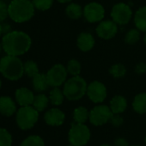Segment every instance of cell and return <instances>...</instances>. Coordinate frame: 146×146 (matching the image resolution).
<instances>
[{
    "mask_svg": "<svg viewBox=\"0 0 146 146\" xmlns=\"http://www.w3.org/2000/svg\"><path fill=\"white\" fill-rule=\"evenodd\" d=\"M3 50L8 55L20 56L26 53L31 47L30 36L23 31H11L2 38Z\"/></svg>",
    "mask_w": 146,
    "mask_h": 146,
    "instance_id": "1",
    "label": "cell"
},
{
    "mask_svg": "<svg viewBox=\"0 0 146 146\" xmlns=\"http://www.w3.org/2000/svg\"><path fill=\"white\" fill-rule=\"evenodd\" d=\"M35 9L31 0H12L8 5L9 17L13 22L23 23L34 17Z\"/></svg>",
    "mask_w": 146,
    "mask_h": 146,
    "instance_id": "2",
    "label": "cell"
},
{
    "mask_svg": "<svg viewBox=\"0 0 146 146\" xmlns=\"http://www.w3.org/2000/svg\"><path fill=\"white\" fill-rule=\"evenodd\" d=\"M0 73L8 80L17 81L24 74V64L17 56L7 54L0 59Z\"/></svg>",
    "mask_w": 146,
    "mask_h": 146,
    "instance_id": "3",
    "label": "cell"
},
{
    "mask_svg": "<svg viewBox=\"0 0 146 146\" xmlns=\"http://www.w3.org/2000/svg\"><path fill=\"white\" fill-rule=\"evenodd\" d=\"M87 88L88 84L83 78L79 76H73L64 83L63 93L64 97L68 100L78 101L86 94Z\"/></svg>",
    "mask_w": 146,
    "mask_h": 146,
    "instance_id": "4",
    "label": "cell"
},
{
    "mask_svg": "<svg viewBox=\"0 0 146 146\" xmlns=\"http://www.w3.org/2000/svg\"><path fill=\"white\" fill-rule=\"evenodd\" d=\"M39 119V111L34 107H22L17 113V123L22 130L32 128Z\"/></svg>",
    "mask_w": 146,
    "mask_h": 146,
    "instance_id": "5",
    "label": "cell"
},
{
    "mask_svg": "<svg viewBox=\"0 0 146 146\" xmlns=\"http://www.w3.org/2000/svg\"><path fill=\"white\" fill-rule=\"evenodd\" d=\"M68 138L72 145L84 146L90 138V131L84 124L75 122L71 124Z\"/></svg>",
    "mask_w": 146,
    "mask_h": 146,
    "instance_id": "6",
    "label": "cell"
},
{
    "mask_svg": "<svg viewBox=\"0 0 146 146\" xmlns=\"http://www.w3.org/2000/svg\"><path fill=\"white\" fill-rule=\"evenodd\" d=\"M67 74L68 72L66 68L61 64H57L47 71L46 75L50 86L59 87L65 83Z\"/></svg>",
    "mask_w": 146,
    "mask_h": 146,
    "instance_id": "7",
    "label": "cell"
},
{
    "mask_svg": "<svg viewBox=\"0 0 146 146\" xmlns=\"http://www.w3.org/2000/svg\"><path fill=\"white\" fill-rule=\"evenodd\" d=\"M132 16V11L129 5L125 3L116 4L111 11V17L114 23L119 25L127 24Z\"/></svg>",
    "mask_w": 146,
    "mask_h": 146,
    "instance_id": "8",
    "label": "cell"
},
{
    "mask_svg": "<svg viewBox=\"0 0 146 146\" xmlns=\"http://www.w3.org/2000/svg\"><path fill=\"white\" fill-rule=\"evenodd\" d=\"M112 114L110 108L106 105H99L90 111V120L94 125H102L110 120Z\"/></svg>",
    "mask_w": 146,
    "mask_h": 146,
    "instance_id": "9",
    "label": "cell"
},
{
    "mask_svg": "<svg viewBox=\"0 0 146 146\" xmlns=\"http://www.w3.org/2000/svg\"><path fill=\"white\" fill-rule=\"evenodd\" d=\"M105 10L103 6L96 2L88 4L84 9V16L85 19L91 23L101 22L104 18Z\"/></svg>",
    "mask_w": 146,
    "mask_h": 146,
    "instance_id": "10",
    "label": "cell"
},
{
    "mask_svg": "<svg viewBox=\"0 0 146 146\" xmlns=\"http://www.w3.org/2000/svg\"><path fill=\"white\" fill-rule=\"evenodd\" d=\"M86 94L93 102L100 103L107 97V89L102 83L94 81L88 85Z\"/></svg>",
    "mask_w": 146,
    "mask_h": 146,
    "instance_id": "11",
    "label": "cell"
},
{
    "mask_svg": "<svg viewBox=\"0 0 146 146\" xmlns=\"http://www.w3.org/2000/svg\"><path fill=\"white\" fill-rule=\"evenodd\" d=\"M118 31L117 23L113 21H102L96 28L97 35L104 40H109L115 36Z\"/></svg>",
    "mask_w": 146,
    "mask_h": 146,
    "instance_id": "12",
    "label": "cell"
},
{
    "mask_svg": "<svg viewBox=\"0 0 146 146\" xmlns=\"http://www.w3.org/2000/svg\"><path fill=\"white\" fill-rule=\"evenodd\" d=\"M64 113L58 108H52L48 110L44 115V119L46 123L49 125L53 126L62 125L64 121Z\"/></svg>",
    "mask_w": 146,
    "mask_h": 146,
    "instance_id": "13",
    "label": "cell"
},
{
    "mask_svg": "<svg viewBox=\"0 0 146 146\" xmlns=\"http://www.w3.org/2000/svg\"><path fill=\"white\" fill-rule=\"evenodd\" d=\"M16 100L21 107L31 106L35 100L34 93L27 88H20L16 91Z\"/></svg>",
    "mask_w": 146,
    "mask_h": 146,
    "instance_id": "14",
    "label": "cell"
},
{
    "mask_svg": "<svg viewBox=\"0 0 146 146\" xmlns=\"http://www.w3.org/2000/svg\"><path fill=\"white\" fill-rule=\"evenodd\" d=\"M17 111L15 102L10 96L0 97V113L5 116H11Z\"/></svg>",
    "mask_w": 146,
    "mask_h": 146,
    "instance_id": "15",
    "label": "cell"
},
{
    "mask_svg": "<svg viewBox=\"0 0 146 146\" xmlns=\"http://www.w3.org/2000/svg\"><path fill=\"white\" fill-rule=\"evenodd\" d=\"M77 44L78 48L83 52H89L95 46V38L90 33L84 32L81 33L77 40Z\"/></svg>",
    "mask_w": 146,
    "mask_h": 146,
    "instance_id": "16",
    "label": "cell"
},
{
    "mask_svg": "<svg viewBox=\"0 0 146 146\" xmlns=\"http://www.w3.org/2000/svg\"><path fill=\"white\" fill-rule=\"evenodd\" d=\"M32 84L33 88L35 91L38 92H43L48 89L50 86L47 81V78L46 74H42V73H38L35 77L32 78Z\"/></svg>",
    "mask_w": 146,
    "mask_h": 146,
    "instance_id": "17",
    "label": "cell"
},
{
    "mask_svg": "<svg viewBox=\"0 0 146 146\" xmlns=\"http://www.w3.org/2000/svg\"><path fill=\"white\" fill-rule=\"evenodd\" d=\"M127 107V102L122 96H115L110 102V109L113 113H121Z\"/></svg>",
    "mask_w": 146,
    "mask_h": 146,
    "instance_id": "18",
    "label": "cell"
},
{
    "mask_svg": "<svg viewBox=\"0 0 146 146\" xmlns=\"http://www.w3.org/2000/svg\"><path fill=\"white\" fill-rule=\"evenodd\" d=\"M136 28L142 32H146V6L138 9L134 16Z\"/></svg>",
    "mask_w": 146,
    "mask_h": 146,
    "instance_id": "19",
    "label": "cell"
},
{
    "mask_svg": "<svg viewBox=\"0 0 146 146\" xmlns=\"http://www.w3.org/2000/svg\"><path fill=\"white\" fill-rule=\"evenodd\" d=\"M132 108L135 112L140 114L146 113V93H140L135 96Z\"/></svg>",
    "mask_w": 146,
    "mask_h": 146,
    "instance_id": "20",
    "label": "cell"
},
{
    "mask_svg": "<svg viewBox=\"0 0 146 146\" xmlns=\"http://www.w3.org/2000/svg\"><path fill=\"white\" fill-rule=\"evenodd\" d=\"M65 12H66V15L70 19H79L84 12H83V9L82 7L78 5V4H74V3H72V4H70L66 10H65Z\"/></svg>",
    "mask_w": 146,
    "mask_h": 146,
    "instance_id": "21",
    "label": "cell"
},
{
    "mask_svg": "<svg viewBox=\"0 0 146 146\" xmlns=\"http://www.w3.org/2000/svg\"><path fill=\"white\" fill-rule=\"evenodd\" d=\"M88 118H90V113L86 108L84 107H78L74 110L73 113V119L76 123L84 124Z\"/></svg>",
    "mask_w": 146,
    "mask_h": 146,
    "instance_id": "22",
    "label": "cell"
},
{
    "mask_svg": "<svg viewBox=\"0 0 146 146\" xmlns=\"http://www.w3.org/2000/svg\"><path fill=\"white\" fill-rule=\"evenodd\" d=\"M49 99L48 97L44 94H39L36 96H35V100L33 102V107L39 112H42L45 110L48 105Z\"/></svg>",
    "mask_w": 146,
    "mask_h": 146,
    "instance_id": "23",
    "label": "cell"
},
{
    "mask_svg": "<svg viewBox=\"0 0 146 146\" xmlns=\"http://www.w3.org/2000/svg\"><path fill=\"white\" fill-rule=\"evenodd\" d=\"M64 97V93L58 87H54V89H52L50 91L49 100H50V102H51V103L52 105H55V106L61 105L63 103Z\"/></svg>",
    "mask_w": 146,
    "mask_h": 146,
    "instance_id": "24",
    "label": "cell"
},
{
    "mask_svg": "<svg viewBox=\"0 0 146 146\" xmlns=\"http://www.w3.org/2000/svg\"><path fill=\"white\" fill-rule=\"evenodd\" d=\"M24 73L29 78L35 77L39 73V67L36 62L33 60H28L24 63Z\"/></svg>",
    "mask_w": 146,
    "mask_h": 146,
    "instance_id": "25",
    "label": "cell"
},
{
    "mask_svg": "<svg viewBox=\"0 0 146 146\" xmlns=\"http://www.w3.org/2000/svg\"><path fill=\"white\" fill-rule=\"evenodd\" d=\"M20 146H45V143L40 137L37 135H32L24 139Z\"/></svg>",
    "mask_w": 146,
    "mask_h": 146,
    "instance_id": "26",
    "label": "cell"
},
{
    "mask_svg": "<svg viewBox=\"0 0 146 146\" xmlns=\"http://www.w3.org/2000/svg\"><path fill=\"white\" fill-rule=\"evenodd\" d=\"M66 70L71 76H79L81 72V64L77 59H71L68 62Z\"/></svg>",
    "mask_w": 146,
    "mask_h": 146,
    "instance_id": "27",
    "label": "cell"
},
{
    "mask_svg": "<svg viewBox=\"0 0 146 146\" xmlns=\"http://www.w3.org/2000/svg\"><path fill=\"white\" fill-rule=\"evenodd\" d=\"M109 72L113 78H119L125 76V74L126 73V68L122 64H115L110 67Z\"/></svg>",
    "mask_w": 146,
    "mask_h": 146,
    "instance_id": "28",
    "label": "cell"
},
{
    "mask_svg": "<svg viewBox=\"0 0 146 146\" xmlns=\"http://www.w3.org/2000/svg\"><path fill=\"white\" fill-rule=\"evenodd\" d=\"M12 137L5 128H0V146H11Z\"/></svg>",
    "mask_w": 146,
    "mask_h": 146,
    "instance_id": "29",
    "label": "cell"
},
{
    "mask_svg": "<svg viewBox=\"0 0 146 146\" xmlns=\"http://www.w3.org/2000/svg\"><path fill=\"white\" fill-rule=\"evenodd\" d=\"M32 3L35 9L44 11L49 10L52 7L53 0H32Z\"/></svg>",
    "mask_w": 146,
    "mask_h": 146,
    "instance_id": "30",
    "label": "cell"
},
{
    "mask_svg": "<svg viewBox=\"0 0 146 146\" xmlns=\"http://www.w3.org/2000/svg\"><path fill=\"white\" fill-rule=\"evenodd\" d=\"M139 38H140L139 30L136 29H130L126 33L125 37V41L127 44L132 45V44H135L139 40Z\"/></svg>",
    "mask_w": 146,
    "mask_h": 146,
    "instance_id": "31",
    "label": "cell"
},
{
    "mask_svg": "<svg viewBox=\"0 0 146 146\" xmlns=\"http://www.w3.org/2000/svg\"><path fill=\"white\" fill-rule=\"evenodd\" d=\"M7 17H9L8 5L3 0H0V23L5 21L7 18Z\"/></svg>",
    "mask_w": 146,
    "mask_h": 146,
    "instance_id": "32",
    "label": "cell"
},
{
    "mask_svg": "<svg viewBox=\"0 0 146 146\" xmlns=\"http://www.w3.org/2000/svg\"><path fill=\"white\" fill-rule=\"evenodd\" d=\"M109 121L113 125L118 127L123 124V118L119 115V113H113Z\"/></svg>",
    "mask_w": 146,
    "mask_h": 146,
    "instance_id": "33",
    "label": "cell"
},
{
    "mask_svg": "<svg viewBox=\"0 0 146 146\" xmlns=\"http://www.w3.org/2000/svg\"><path fill=\"white\" fill-rule=\"evenodd\" d=\"M114 146H128V142L122 137L116 138L114 141Z\"/></svg>",
    "mask_w": 146,
    "mask_h": 146,
    "instance_id": "34",
    "label": "cell"
},
{
    "mask_svg": "<svg viewBox=\"0 0 146 146\" xmlns=\"http://www.w3.org/2000/svg\"><path fill=\"white\" fill-rule=\"evenodd\" d=\"M146 71V64L143 63H140L139 64L137 65L136 67V72L137 73H143Z\"/></svg>",
    "mask_w": 146,
    "mask_h": 146,
    "instance_id": "35",
    "label": "cell"
},
{
    "mask_svg": "<svg viewBox=\"0 0 146 146\" xmlns=\"http://www.w3.org/2000/svg\"><path fill=\"white\" fill-rule=\"evenodd\" d=\"M2 27H3V34H8L11 32V26L8 24V23H5V24H2Z\"/></svg>",
    "mask_w": 146,
    "mask_h": 146,
    "instance_id": "36",
    "label": "cell"
},
{
    "mask_svg": "<svg viewBox=\"0 0 146 146\" xmlns=\"http://www.w3.org/2000/svg\"><path fill=\"white\" fill-rule=\"evenodd\" d=\"M57 1H58L61 4H65V3H69L70 1H71V0H57Z\"/></svg>",
    "mask_w": 146,
    "mask_h": 146,
    "instance_id": "37",
    "label": "cell"
},
{
    "mask_svg": "<svg viewBox=\"0 0 146 146\" xmlns=\"http://www.w3.org/2000/svg\"><path fill=\"white\" fill-rule=\"evenodd\" d=\"M3 34V27H2V23H0V36Z\"/></svg>",
    "mask_w": 146,
    "mask_h": 146,
    "instance_id": "38",
    "label": "cell"
},
{
    "mask_svg": "<svg viewBox=\"0 0 146 146\" xmlns=\"http://www.w3.org/2000/svg\"><path fill=\"white\" fill-rule=\"evenodd\" d=\"M2 50H3V46H2V43H0V53H1Z\"/></svg>",
    "mask_w": 146,
    "mask_h": 146,
    "instance_id": "39",
    "label": "cell"
},
{
    "mask_svg": "<svg viewBox=\"0 0 146 146\" xmlns=\"http://www.w3.org/2000/svg\"><path fill=\"white\" fill-rule=\"evenodd\" d=\"M143 41H144V43L146 44V35H145L144 37H143Z\"/></svg>",
    "mask_w": 146,
    "mask_h": 146,
    "instance_id": "40",
    "label": "cell"
},
{
    "mask_svg": "<svg viewBox=\"0 0 146 146\" xmlns=\"http://www.w3.org/2000/svg\"><path fill=\"white\" fill-rule=\"evenodd\" d=\"M1 86H2V81L0 79V89H1Z\"/></svg>",
    "mask_w": 146,
    "mask_h": 146,
    "instance_id": "41",
    "label": "cell"
},
{
    "mask_svg": "<svg viewBox=\"0 0 146 146\" xmlns=\"http://www.w3.org/2000/svg\"><path fill=\"white\" fill-rule=\"evenodd\" d=\"M101 146H110V145H108V144H102V145H101Z\"/></svg>",
    "mask_w": 146,
    "mask_h": 146,
    "instance_id": "42",
    "label": "cell"
},
{
    "mask_svg": "<svg viewBox=\"0 0 146 146\" xmlns=\"http://www.w3.org/2000/svg\"><path fill=\"white\" fill-rule=\"evenodd\" d=\"M67 146H74V145H72V144H71V145H67Z\"/></svg>",
    "mask_w": 146,
    "mask_h": 146,
    "instance_id": "43",
    "label": "cell"
},
{
    "mask_svg": "<svg viewBox=\"0 0 146 146\" xmlns=\"http://www.w3.org/2000/svg\"><path fill=\"white\" fill-rule=\"evenodd\" d=\"M145 143H146V137H145Z\"/></svg>",
    "mask_w": 146,
    "mask_h": 146,
    "instance_id": "44",
    "label": "cell"
},
{
    "mask_svg": "<svg viewBox=\"0 0 146 146\" xmlns=\"http://www.w3.org/2000/svg\"><path fill=\"white\" fill-rule=\"evenodd\" d=\"M133 146H138V145H133Z\"/></svg>",
    "mask_w": 146,
    "mask_h": 146,
    "instance_id": "45",
    "label": "cell"
}]
</instances>
